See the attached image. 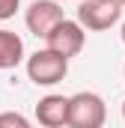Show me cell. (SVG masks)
<instances>
[{"label":"cell","mask_w":125,"mask_h":128,"mask_svg":"<svg viewBox=\"0 0 125 128\" xmlns=\"http://www.w3.org/2000/svg\"><path fill=\"white\" fill-rule=\"evenodd\" d=\"M104 119L107 104L98 92L84 90L68 96V128H104Z\"/></svg>","instance_id":"obj_1"},{"label":"cell","mask_w":125,"mask_h":128,"mask_svg":"<svg viewBox=\"0 0 125 128\" xmlns=\"http://www.w3.org/2000/svg\"><path fill=\"white\" fill-rule=\"evenodd\" d=\"M24 68H27V78L36 86H54L68 74V60H62L60 54L42 48V51H36L24 60Z\"/></svg>","instance_id":"obj_2"},{"label":"cell","mask_w":125,"mask_h":128,"mask_svg":"<svg viewBox=\"0 0 125 128\" xmlns=\"http://www.w3.org/2000/svg\"><path fill=\"white\" fill-rule=\"evenodd\" d=\"M119 18H122V3L119 0H80L74 21L84 30L101 33V30H110L113 24H119Z\"/></svg>","instance_id":"obj_3"},{"label":"cell","mask_w":125,"mask_h":128,"mask_svg":"<svg viewBox=\"0 0 125 128\" xmlns=\"http://www.w3.org/2000/svg\"><path fill=\"white\" fill-rule=\"evenodd\" d=\"M84 45H86V30L78 21H72V18H62L60 24L45 36V48L54 51V54H60L62 60L78 57L84 51Z\"/></svg>","instance_id":"obj_4"},{"label":"cell","mask_w":125,"mask_h":128,"mask_svg":"<svg viewBox=\"0 0 125 128\" xmlns=\"http://www.w3.org/2000/svg\"><path fill=\"white\" fill-rule=\"evenodd\" d=\"M62 18H66V12H62V6L57 0H33L30 6H27V12H24L27 30L33 36H42V39L54 30Z\"/></svg>","instance_id":"obj_5"},{"label":"cell","mask_w":125,"mask_h":128,"mask_svg":"<svg viewBox=\"0 0 125 128\" xmlns=\"http://www.w3.org/2000/svg\"><path fill=\"white\" fill-rule=\"evenodd\" d=\"M36 122L45 128H68V96H51L39 98L36 104Z\"/></svg>","instance_id":"obj_6"},{"label":"cell","mask_w":125,"mask_h":128,"mask_svg":"<svg viewBox=\"0 0 125 128\" xmlns=\"http://www.w3.org/2000/svg\"><path fill=\"white\" fill-rule=\"evenodd\" d=\"M24 63V39L12 30L0 27V68H18Z\"/></svg>","instance_id":"obj_7"},{"label":"cell","mask_w":125,"mask_h":128,"mask_svg":"<svg viewBox=\"0 0 125 128\" xmlns=\"http://www.w3.org/2000/svg\"><path fill=\"white\" fill-rule=\"evenodd\" d=\"M0 128H33V125H30V119L24 113L6 110V113H0Z\"/></svg>","instance_id":"obj_8"},{"label":"cell","mask_w":125,"mask_h":128,"mask_svg":"<svg viewBox=\"0 0 125 128\" xmlns=\"http://www.w3.org/2000/svg\"><path fill=\"white\" fill-rule=\"evenodd\" d=\"M21 9V0H0V21H9Z\"/></svg>","instance_id":"obj_9"},{"label":"cell","mask_w":125,"mask_h":128,"mask_svg":"<svg viewBox=\"0 0 125 128\" xmlns=\"http://www.w3.org/2000/svg\"><path fill=\"white\" fill-rule=\"evenodd\" d=\"M122 45H125V21H122Z\"/></svg>","instance_id":"obj_10"},{"label":"cell","mask_w":125,"mask_h":128,"mask_svg":"<svg viewBox=\"0 0 125 128\" xmlns=\"http://www.w3.org/2000/svg\"><path fill=\"white\" fill-rule=\"evenodd\" d=\"M122 119H125V101H122Z\"/></svg>","instance_id":"obj_11"},{"label":"cell","mask_w":125,"mask_h":128,"mask_svg":"<svg viewBox=\"0 0 125 128\" xmlns=\"http://www.w3.org/2000/svg\"><path fill=\"white\" fill-rule=\"evenodd\" d=\"M119 3H122V9H125V0H119Z\"/></svg>","instance_id":"obj_12"},{"label":"cell","mask_w":125,"mask_h":128,"mask_svg":"<svg viewBox=\"0 0 125 128\" xmlns=\"http://www.w3.org/2000/svg\"><path fill=\"white\" fill-rule=\"evenodd\" d=\"M122 74H125V66H122Z\"/></svg>","instance_id":"obj_13"}]
</instances>
